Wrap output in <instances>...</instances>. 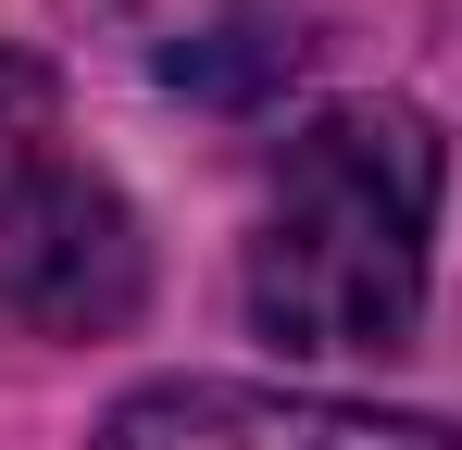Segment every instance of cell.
<instances>
[{"mask_svg": "<svg viewBox=\"0 0 462 450\" xmlns=\"http://www.w3.org/2000/svg\"><path fill=\"white\" fill-rule=\"evenodd\" d=\"M151 288V250L138 213L100 188V175H38L0 201V325L13 338H113Z\"/></svg>", "mask_w": 462, "mask_h": 450, "instance_id": "2", "label": "cell"}, {"mask_svg": "<svg viewBox=\"0 0 462 450\" xmlns=\"http://www.w3.org/2000/svg\"><path fill=\"white\" fill-rule=\"evenodd\" d=\"M100 450H462L438 413H363V400H288V388H226V375H175L113 400Z\"/></svg>", "mask_w": 462, "mask_h": 450, "instance_id": "3", "label": "cell"}, {"mask_svg": "<svg viewBox=\"0 0 462 450\" xmlns=\"http://www.w3.org/2000/svg\"><path fill=\"white\" fill-rule=\"evenodd\" d=\"M51 113H63V100H51V63L0 51V201L51 175Z\"/></svg>", "mask_w": 462, "mask_h": 450, "instance_id": "5", "label": "cell"}, {"mask_svg": "<svg viewBox=\"0 0 462 450\" xmlns=\"http://www.w3.org/2000/svg\"><path fill=\"white\" fill-rule=\"evenodd\" d=\"M76 13L113 38V63H138L175 100H213V113L263 100L275 75L300 63V38H288L275 0H76Z\"/></svg>", "mask_w": 462, "mask_h": 450, "instance_id": "4", "label": "cell"}, {"mask_svg": "<svg viewBox=\"0 0 462 450\" xmlns=\"http://www.w3.org/2000/svg\"><path fill=\"white\" fill-rule=\"evenodd\" d=\"M425 238L438 126L400 100H337L275 163V201L250 225V313L288 351H387L425 313Z\"/></svg>", "mask_w": 462, "mask_h": 450, "instance_id": "1", "label": "cell"}]
</instances>
